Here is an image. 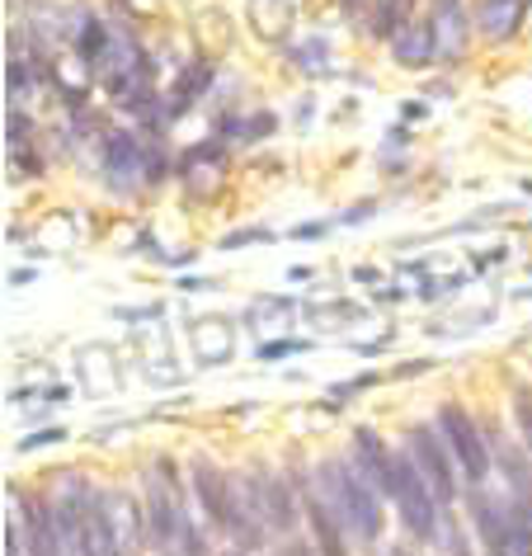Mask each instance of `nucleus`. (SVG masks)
<instances>
[{"label":"nucleus","instance_id":"obj_21","mask_svg":"<svg viewBox=\"0 0 532 556\" xmlns=\"http://www.w3.org/2000/svg\"><path fill=\"white\" fill-rule=\"evenodd\" d=\"M245 241H269V231H241V236H227V250H231V245H245Z\"/></svg>","mask_w":532,"mask_h":556},{"label":"nucleus","instance_id":"obj_9","mask_svg":"<svg viewBox=\"0 0 532 556\" xmlns=\"http://www.w3.org/2000/svg\"><path fill=\"white\" fill-rule=\"evenodd\" d=\"M250 491H255V505L264 514V523L278 528V533H288L292 523H297V505H292V495H288V485L269 477V471H259L255 481H250Z\"/></svg>","mask_w":532,"mask_h":556},{"label":"nucleus","instance_id":"obj_4","mask_svg":"<svg viewBox=\"0 0 532 556\" xmlns=\"http://www.w3.org/2000/svg\"><path fill=\"white\" fill-rule=\"evenodd\" d=\"M391 477H396L391 495H396V505H401L405 528H410L415 538H433V533H439V519H443V514H439L443 505H439V495H433L429 477L419 471V463H415L410 453L391 457Z\"/></svg>","mask_w":532,"mask_h":556},{"label":"nucleus","instance_id":"obj_14","mask_svg":"<svg viewBox=\"0 0 532 556\" xmlns=\"http://www.w3.org/2000/svg\"><path fill=\"white\" fill-rule=\"evenodd\" d=\"M471 509H476V528H481L485 547L495 556H509V509L495 505V500H485V495H476Z\"/></svg>","mask_w":532,"mask_h":556},{"label":"nucleus","instance_id":"obj_13","mask_svg":"<svg viewBox=\"0 0 532 556\" xmlns=\"http://www.w3.org/2000/svg\"><path fill=\"white\" fill-rule=\"evenodd\" d=\"M433 38H439L443 62H457L467 52V15H461L457 0H439V10H433Z\"/></svg>","mask_w":532,"mask_h":556},{"label":"nucleus","instance_id":"obj_2","mask_svg":"<svg viewBox=\"0 0 532 556\" xmlns=\"http://www.w3.org/2000/svg\"><path fill=\"white\" fill-rule=\"evenodd\" d=\"M320 500L334 509V519L344 523V533H354L363 542H372L382 533V509H377V495L368 477L354 463H326L320 467Z\"/></svg>","mask_w":532,"mask_h":556},{"label":"nucleus","instance_id":"obj_23","mask_svg":"<svg viewBox=\"0 0 532 556\" xmlns=\"http://www.w3.org/2000/svg\"><path fill=\"white\" fill-rule=\"evenodd\" d=\"M283 556H316V552H306V547H288Z\"/></svg>","mask_w":532,"mask_h":556},{"label":"nucleus","instance_id":"obj_17","mask_svg":"<svg viewBox=\"0 0 532 556\" xmlns=\"http://www.w3.org/2000/svg\"><path fill=\"white\" fill-rule=\"evenodd\" d=\"M523 5L528 0H485L481 5V34L485 38H509L523 24Z\"/></svg>","mask_w":532,"mask_h":556},{"label":"nucleus","instance_id":"obj_22","mask_svg":"<svg viewBox=\"0 0 532 556\" xmlns=\"http://www.w3.org/2000/svg\"><path fill=\"white\" fill-rule=\"evenodd\" d=\"M292 350H302V344H264V358H283V354H292Z\"/></svg>","mask_w":532,"mask_h":556},{"label":"nucleus","instance_id":"obj_24","mask_svg":"<svg viewBox=\"0 0 532 556\" xmlns=\"http://www.w3.org/2000/svg\"><path fill=\"white\" fill-rule=\"evenodd\" d=\"M231 556H236V552H231Z\"/></svg>","mask_w":532,"mask_h":556},{"label":"nucleus","instance_id":"obj_12","mask_svg":"<svg viewBox=\"0 0 532 556\" xmlns=\"http://www.w3.org/2000/svg\"><path fill=\"white\" fill-rule=\"evenodd\" d=\"M354 467L368 477L372 491H387L391 495V485H396V477H391V457H387L382 439H377L372 429H354Z\"/></svg>","mask_w":532,"mask_h":556},{"label":"nucleus","instance_id":"obj_5","mask_svg":"<svg viewBox=\"0 0 532 556\" xmlns=\"http://www.w3.org/2000/svg\"><path fill=\"white\" fill-rule=\"evenodd\" d=\"M439 434L447 439V448H453V457L461 463V471H467L471 485L485 481V467H490V453H485V439L481 429H476V420L461 406H443L439 410Z\"/></svg>","mask_w":532,"mask_h":556},{"label":"nucleus","instance_id":"obj_7","mask_svg":"<svg viewBox=\"0 0 532 556\" xmlns=\"http://www.w3.org/2000/svg\"><path fill=\"white\" fill-rule=\"evenodd\" d=\"M104 175L114 189H132L137 175H147V156H142V147H137L132 132H114L104 142Z\"/></svg>","mask_w":532,"mask_h":556},{"label":"nucleus","instance_id":"obj_20","mask_svg":"<svg viewBox=\"0 0 532 556\" xmlns=\"http://www.w3.org/2000/svg\"><path fill=\"white\" fill-rule=\"evenodd\" d=\"M58 439H66L62 429H48V434H34V439H24L20 448H38V443H58Z\"/></svg>","mask_w":532,"mask_h":556},{"label":"nucleus","instance_id":"obj_8","mask_svg":"<svg viewBox=\"0 0 532 556\" xmlns=\"http://www.w3.org/2000/svg\"><path fill=\"white\" fill-rule=\"evenodd\" d=\"M24 528H29V556H62L66 552L58 509L38 505V500H24Z\"/></svg>","mask_w":532,"mask_h":556},{"label":"nucleus","instance_id":"obj_1","mask_svg":"<svg viewBox=\"0 0 532 556\" xmlns=\"http://www.w3.org/2000/svg\"><path fill=\"white\" fill-rule=\"evenodd\" d=\"M52 509H58L66 547H72L76 556H123L118 533H114V523H109V514H104L100 491H90V485L76 481L72 471H66L62 495L52 500Z\"/></svg>","mask_w":532,"mask_h":556},{"label":"nucleus","instance_id":"obj_10","mask_svg":"<svg viewBox=\"0 0 532 556\" xmlns=\"http://www.w3.org/2000/svg\"><path fill=\"white\" fill-rule=\"evenodd\" d=\"M391 52L401 66H429V58H439V38H433V20H405L391 34Z\"/></svg>","mask_w":532,"mask_h":556},{"label":"nucleus","instance_id":"obj_6","mask_svg":"<svg viewBox=\"0 0 532 556\" xmlns=\"http://www.w3.org/2000/svg\"><path fill=\"white\" fill-rule=\"evenodd\" d=\"M447 439L429 434V429H410V457L419 463V471L429 477L433 495H439V505H453L457 500V477H453V463H447Z\"/></svg>","mask_w":532,"mask_h":556},{"label":"nucleus","instance_id":"obj_11","mask_svg":"<svg viewBox=\"0 0 532 556\" xmlns=\"http://www.w3.org/2000/svg\"><path fill=\"white\" fill-rule=\"evenodd\" d=\"M193 491H199L203 509H207V519H213V523H221V528L231 523V500H236V481H227V477H221L217 467L199 463V467H193Z\"/></svg>","mask_w":532,"mask_h":556},{"label":"nucleus","instance_id":"obj_18","mask_svg":"<svg viewBox=\"0 0 532 556\" xmlns=\"http://www.w3.org/2000/svg\"><path fill=\"white\" fill-rule=\"evenodd\" d=\"M109 38H114V34H109L100 20H94V15H80V24H76V52H80V62H86V66L100 62L104 48H109Z\"/></svg>","mask_w":532,"mask_h":556},{"label":"nucleus","instance_id":"obj_19","mask_svg":"<svg viewBox=\"0 0 532 556\" xmlns=\"http://www.w3.org/2000/svg\"><path fill=\"white\" fill-rule=\"evenodd\" d=\"M514 415H518V429H523V439H528V448H532V396L518 387L514 392Z\"/></svg>","mask_w":532,"mask_h":556},{"label":"nucleus","instance_id":"obj_16","mask_svg":"<svg viewBox=\"0 0 532 556\" xmlns=\"http://www.w3.org/2000/svg\"><path fill=\"white\" fill-rule=\"evenodd\" d=\"M306 519H312V528H316V547H320V556H344V538H340V519H334V509L326 505V500H306Z\"/></svg>","mask_w":532,"mask_h":556},{"label":"nucleus","instance_id":"obj_3","mask_svg":"<svg viewBox=\"0 0 532 556\" xmlns=\"http://www.w3.org/2000/svg\"><path fill=\"white\" fill-rule=\"evenodd\" d=\"M170 471H175L170 463H156V471H151V481H147V491H151V505H147L151 547H156V556H203L199 528H193L185 505H179Z\"/></svg>","mask_w":532,"mask_h":556},{"label":"nucleus","instance_id":"obj_15","mask_svg":"<svg viewBox=\"0 0 532 556\" xmlns=\"http://www.w3.org/2000/svg\"><path fill=\"white\" fill-rule=\"evenodd\" d=\"M100 500H104L109 523H114V533H118L123 556H137V505L123 491H100Z\"/></svg>","mask_w":532,"mask_h":556}]
</instances>
